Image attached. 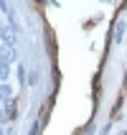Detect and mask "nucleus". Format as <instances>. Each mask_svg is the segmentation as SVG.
Returning <instances> with one entry per match:
<instances>
[{"instance_id":"nucleus-10","label":"nucleus","mask_w":127,"mask_h":135,"mask_svg":"<svg viewBox=\"0 0 127 135\" xmlns=\"http://www.w3.org/2000/svg\"><path fill=\"white\" fill-rule=\"evenodd\" d=\"M8 10H10V5H8L5 0H0V13H8Z\"/></svg>"},{"instance_id":"nucleus-6","label":"nucleus","mask_w":127,"mask_h":135,"mask_svg":"<svg viewBox=\"0 0 127 135\" xmlns=\"http://www.w3.org/2000/svg\"><path fill=\"white\" fill-rule=\"evenodd\" d=\"M125 28H127V26H125L122 21L114 26V41H122V36H125Z\"/></svg>"},{"instance_id":"nucleus-3","label":"nucleus","mask_w":127,"mask_h":135,"mask_svg":"<svg viewBox=\"0 0 127 135\" xmlns=\"http://www.w3.org/2000/svg\"><path fill=\"white\" fill-rule=\"evenodd\" d=\"M8 99H13V89L8 82H0V102H8Z\"/></svg>"},{"instance_id":"nucleus-12","label":"nucleus","mask_w":127,"mask_h":135,"mask_svg":"<svg viewBox=\"0 0 127 135\" xmlns=\"http://www.w3.org/2000/svg\"><path fill=\"white\" fill-rule=\"evenodd\" d=\"M0 135H5V133H3V130H0Z\"/></svg>"},{"instance_id":"nucleus-5","label":"nucleus","mask_w":127,"mask_h":135,"mask_svg":"<svg viewBox=\"0 0 127 135\" xmlns=\"http://www.w3.org/2000/svg\"><path fill=\"white\" fill-rule=\"evenodd\" d=\"M8 76H10V64L0 61V82H8Z\"/></svg>"},{"instance_id":"nucleus-9","label":"nucleus","mask_w":127,"mask_h":135,"mask_svg":"<svg viewBox=\"0 0 127 135\" xmlns=\"http://www.w3.org/2000/svg\"><path fill=\"white\" fill-rule=\"evenodd\" d=\"M5 122H8V112H5V110H0V128H3Z\"/></svg>"},{"instance_id":"nucleus-7","label":"nucleus","mask_w":127,"mask_h":135,"mask_svg":"<svg viewBox=\"0 0 127 135\" xmlns=\"http://www.w3.org/2000/svg\"><path fill=\"white\" fill-rule=\"evenodd\" d=\"M18 82H21V87H26V82H28V74H26V66H18Z\"/></svg>"},{"instance_id":"nucleus-4","label":"nucleus","mask_w":127,"mask_h":135,"mask_svg":"<svg viewBox=\"0 0 127 135\" xmlns=\"http://www.w3.org/2000/svg\"><path fill=\"white\" fill-rule=\"evenodd\" d=\"M5 112H8V120H13L15 115H18V105H15L13 99H8V102H5Z\"/></svg>"},{"instance_id":"nucleus-11","label":"nucleus","mask_w":127,"mask_h":135,"mask_svg":"<svg viewBox=\"0 0 127 135\" xmlns=\"http://www.w3.org/2000/svg\"><path fill=\"white\" fill-rule=\"evenodd\" d=\"M36 79H38V71H31V76H28V84H36Z\"/></svg>"},{"instance_id":"nucleus-8","label":"nucleus","mask_w":127,"mask_h":135,"mask_svg":"<svg viewBox=\"0 0 127 135\" xmlns=\"http://www.w3.org/2000/svg\"><path fill=\"white\" fill-rule=\"evenodd\" d=\"M38 128H41V122H33V125H31V130H28L26 135H38V133H41Z\"/></svg>"},{"instance_id":"nucleus-13","label":"nucleus","mask_w":127,"mask_h":135,"mask_svg":"<svg viewBox=\"0 0 127 135\" xmlns=\"http://www.w3.org/2000/svg\"><path fill=\"white\" fill-rule=\"evenodd\" d=\"M0 28H3V26H0Z\"/></svg>"},{"instance_id":"nucleus-2","label":"nucleus","mask_w":127,"mask_h":135,"mask_svg":"<svg viewBox=\"0 0 127 135\" xmlns=\"http://www.w3.org/2000/svg\"><path fill=\"white\" fill-rule=\"evenodd\" d=\"M0 41L8 44V46H15V33L8 28V26H3V28H0Z\"/></svg>"},{"instance_id":"nucleus-1","label":"nucleus","mask_w":127,"mask_h":135,"mask_svg":"<svg viewBox=\"0 0 127 135\" xmlns=\"http://www.w3.org/2000/svg\"><path fill=\"white\" fill-rule=\"evenodd\" d=\"M0 61H8V64H13V61H15V46H8V44L0 46Z\"/></svg>"}]
</instances>
